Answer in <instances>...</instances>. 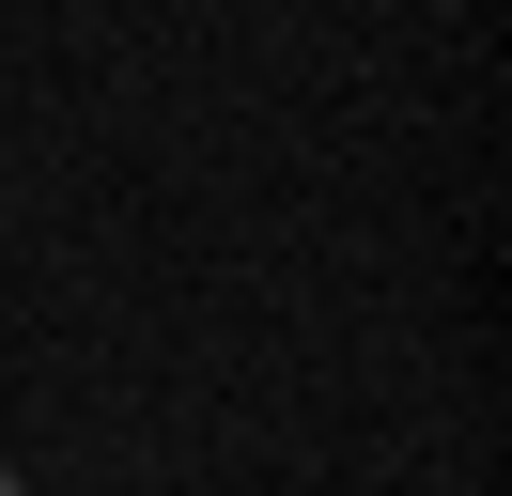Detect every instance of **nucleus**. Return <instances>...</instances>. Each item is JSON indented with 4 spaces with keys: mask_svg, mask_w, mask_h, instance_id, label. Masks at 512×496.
Listing matches in <instances>:
<instances>
[{
    "mask_svg": "<svg viewBox=\"0 0 512 496\" xmlns=\"http://www.w3.org/2000/svg\"><path fill=\"white\" fill-rule=\"evenodd\" d=\"M0 496H32V481H16V465H0Z\"/></svg>",
    "mask_w": 512,
    "mask_h": 496,
    "instance_id": "nucleus-1",
    "label": "nucleus"
}]
</instances>
